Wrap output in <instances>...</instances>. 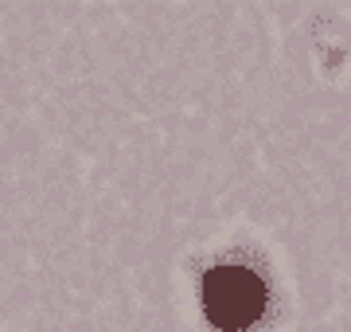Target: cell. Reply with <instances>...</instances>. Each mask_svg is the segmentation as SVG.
<instances>
[{"instance_id":"cell-1","label":"cell","mask_w":351,"mask_h":332,"mask_svg":"<svg viewBox=\"0 0 351 332\" xmlns=\"http://www.w3.org/2000/svg\"><path fill=\"white\" fill-rule=\"evenodd\" d=\"M265 309V281L246 266H215L203 274V313L215 329L246 332Z\"/></svg>"}]
</instances>
